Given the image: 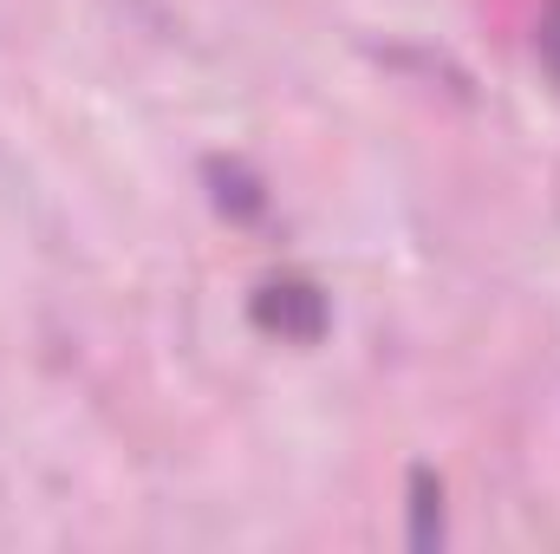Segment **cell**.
<instances>
[{
	"label": "cell",
	"instance_id": "cell-1",
	"mask_svg": "<svg viewBox=\"0 0 560 554\" xmlns=\"http://www.w3.org/2000/svg\"><path fill=\"white\" fill-rule=\"evenodd\" d=\"M248 313H255L261 333H275V339H287V346H313V339L326 333V320H332L319 280H306V275H268L261 287H255Z\"/></svg>",
	"mask_w": 560,
	"mask_h": 554
},
{
	"label": "cell",
	"instance_id": "cell-3",
	"mask_svg": "<svg viewBox=\"0 0 560 554\" xmlns=\"http://www.w3.org/2000/svg\"><path fill=\"white\" fill-rule=\"evenodd\" d=\"M443 542V483L430 470H411V549Z\"/></svg>",
	"mask_w": 560,
	"mask_h": 554
},
{
	"label": "cell",
	"instance_id": "cell-4",
	"mask_svg": "<svg viewBox=\"0 0 560 554\" xmlns=\"http://www.w3.org/2000/svg\"><path fill=\"white\" fill-rule=\"evenodd\" d=\"M541 59L560 72V0H555V13H548V26H541Z\"/></svg>",
	"mask_w": 560,
	"mask_h": 554
},
{
	"label": "cell",
	"instance_id": "cell-2",
	"mask_svg": "<svg viewBox=\"0 0 560 554\" xmlns=\"http://www.w3.org/2000/svg\"><path fill=\"white\" fill-rule=\"evenodd\" d=\"M209 183H215V203L229 209V216H261L268 209V196H261V183L242 170V163H222V157H209Z\"/></svg>",
	"mask_w": 560,
	"mask_h": 554
}]
</instances>
